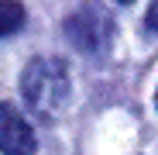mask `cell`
Masks as SVG:
<instances>
[{
    "mask_svg": "<svg viewBox=\"0 0 158 155\" xmlns=\"http://www.w3.org/2000/svg\"><path fill=\"white\" fill-rule=\"evenodd\" d=\"M148 31H158V0H151V7H148Z\"/></svg>",
    "mask_w": 158,
    "mask_h": 155,
    "instance_id": "obj_5",
    "label": "cell"
},
{
    "mask_svg": "<svg viewBox=\"0 0 158 155\" xmlns=\"http://www.w3.org/2000/svg\"><path fill=\"white\" fill-rule=\"evenodd\" d=\"M117 4H134V0H117Z\"/></svg>",
    "mask_w": 158,
    "mask_h": 155,
    "instance_id": "obj_6",
    "label": "cell"
},
{
    "mask_svg": "<svg viewBox=\"0 0 158 155\" xmlns=\"http://www.w3.org/2000/svg\"><path fill=\"white\" fill-rule=\"evenodd\" d=\"M24 24V4L21 0H0V38L21 31Z\"/></svg>",
    "mask_w": 158,
    "mask_h": 155,
    "instance_id": "obj_4",
    "label": "cell"
},
{
    "mask_svg": "<svg viewBox=\"0 0 158 155\" xmlns=\"http://www.w3.org/2000/svg\"><path fill=\"white\" fill-rule=\"evenodd\" d=\"M38 141L31 124L17 114V107L0 103V152L4 155H35Z\"/></svg>",
    "mask_w": 158,
    "mask_h": 155,
    "instance_id": "obj_3",
    "label": "cell"
},
{
    "mask_svg": "<svg viewBox=\"0 0 158 155\" xmlns=\"http://www.w3.org/2000/svg\"><path fill=\"white\" fill-rule=\"evenodd\" d=\"M65 38L83 52V55L96 59L110 48L114 41V17L100 0H86L69 21H65Z\"/></svg>",
    "mask_w": 158,
    "mask_h": 155,
    "instance_id": "obj_2",
    "label": "cell"
},
{
    "mask_svg": "<svg viewBox=\"0 0 158 155\" xmlns=\"http://www.w3.org/2000/svg\"><path fill=\"white\" fill-rule=\"evenodd\" d=\"M21 97L28 100V107H35L45 117L59 114L69 100V69H65V62L52 59V55L31 59L24 66V76H21Z\"/></svg>",
    "mask_w": 158,
    "mask_h": 155,
    "instance_id": "obj_1",
    "label": "cell"
}]
</instances>
